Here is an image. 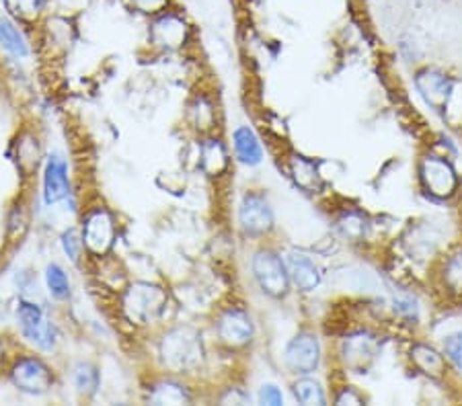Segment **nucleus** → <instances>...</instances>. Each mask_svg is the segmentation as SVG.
I'll use <instances>...</instances> for the list:
<instances>
[{"label":"nucleus","instance_id":"obj_1","mask_svg":"<svg viewBox=\"0 0 462 406\" xmlns=\"http://www.w3.org/2000/svg\"><path fill=\"white\" fill-rule=\"evenodd\" d=\"M417 181L423 195L433 202H448L458 194L460 177L448 156L425 152L417 162Z\"/></svg>","mask_w":462,"mask_h":406},{"label":"nucleus","instance_id":"obj_2","mask_svg":"<svg viewBox=\"0 0 462 406\" xmlns=\"http://www.w3.org/2000/svg\"><path fill=\"white\" fill-rule=\"evenodd\" d=\"M162 361L173 369H191L202 361L204 349L200 334L191 329H175L161 343Z\"/></svg>","mask_w":462,"mask_h":406},{"label":"nucleus","instance_id":"obj_3","mask_svg":"<svg viewBox=\"0 0 462 406\" xmlns=\"http://www.w3.org/2000/svg\"><path fill=\"white\" fill-rule=\"evenodd\" d=\"M167 306V294L151 283H134L124 296V310L132 323L148 324L162 315Z\"/></svg>","mask_w":462,"mask_h":406},{"label":"nucleus","instance_id":"obj_4","mask_svg":"<svg viewBox=\"0 0 462 406\" xmlns=\"http://www.w3.org/2000/svg\"><path fill=\"white\" fill-rule=\"evenodd\" d=\"M253 275L259 288L272 298H283L290 289V273L286 261L272 248H261L253 256Z\"/></svg>","mask_w":462,"mask_h":406},{"label":"nucleus","instance_id":"obj_5","mask_svg":"<svg viewBox=\"0 0 462 406\" xmlns=\"http://www.w3.org/2000/svg\"><path fill=\"white\" fill-rule=\"evenodd\" d=\"M417 95L423 99V103L430 107L433 113H446L448 103H450V97L454 92V78L446 74L444 70L440 68H423L419 70L414 78Z\"/></svg>","mask_w":462,"mask_h":406},{"label":"nucleus","instance_id":"obj_6","mask_svg":"<svg viewBox=\"0 0 462 406\" xmlns=\"http://www.w3.org/2000/svg\"><path fill=\"white\" fill-rule=\"evenodd\" d=\"M286 366L290 372L296 376H310L321 363V343H318L317 334L312 333H298L286 347Z\"/></svg>","mask_w":462,"mask_h":406},{"label":"nucleus","instance_id":"obj_7","mask_svg":"<svg viewBox=\"0 0 462 406\" xmlns=\"http://www.w3.org/2000/svg\"><path fill=\"white\" fill-rule=\"evenodd\" d=\"M380 345L379 339L370 333H353L345 337L344 345H341V359H344L345 367H350L355 374H366L370 366L379 358Z\"/></svg>","mask_w":462,"mask_h":406},{"label":"nucleus","instance_id":"obj_8","mask_svg":"<svg viewBox=\"0 0 462 406\" xmlns=\"http://www.w3.org/2000/svg\"><path fill=\"white\" fill-rule=\"evenodd\" d=\"M240 228L251 237H263L274 228L272 205L261 194H247L239 210Z\"/></svg>","mask_w":462,"mask_h":406},{"label":"nucleus","instance_id":"obj_9","mask_svg":"<svg viewBox=\"0 0 462 406\" xmlns=\"http://www.w3.org/2000/svg\"><path fill=\"white\" fill-rule=\"evenodd\" d=\"M19 323L23 334L41 349H52L56 345L54 324L44 316L38 306L23 302L19 306Z\"/></svg>","mask_w":462,"mask_h":406},{"label":"nucleus","instance_id":"obj_10","mask_svg":"<svg viewBox=\"0 0 462 406\" xmlns=\"http://www.w3.org/2000/svg\"><path fill=\"white\" fill-rule=\"evenodd\" d=\"M13 384L19 390L27 392V394H46L52 388V374L44 361L27 358L21 359L15 367H13Z\"/></svg>","mask_w":462,"mask_h":406},{"label":"nucleus","instance_id":"obj_11","mask_svg":"<svg viewBox=\"0 0 462 406\" xmlns=\"http://www.w3.org/2000/svg\"><path fill=\"white\" fill-rule=\"evenodd\" d=\"M253 320L240 308L226 310L218 320V337L226 347H245L253 341Z\"/></svg>","mask_w":462,"mask_h":406},{"label":"nucleus","instance_id":"obj_12","mask_svg":"<svg viewBox=\"0 0 462 406\" xmlns=\"http://www.w3.org/2000/svg\"><path fill=\"white\" fill-rule=\"evenodd\" d=\"M116 228H113V218L105 210L92 212L83 228V240L91 253L105 255L113 245Z\"/></svg>","mask_w":462,"mask_h":406},{"label":"nucleus","instance_id":"obj_13","mask_svg":"<svg viewBox=\"0 0 462 406\" xmlns=\"http://www.w3.org/2000/svg\"><path fill=\"white\" fill-rule=\"evenodd\" d=\"M409 359L419 374L428 376L430 380H442L446 377L450 363H448L444 351L428 343H414L409 349Z\"/></svg>","mask_w":462,"mask_h":406},{"label":"nucleus","instance_id":"obj_14","mask_svg":"<svg viewBox=\"0 0 462 406\" xmlns=\"http://www.w3.org/2000/svg\"><path fill=\"white\" fill-rule=\"evenodd\" d=\"M286 265H288L290 281L294 283L296 289L312 291L315 288H318V283H321V277H323L321 269H318L317 263L312 261L309 255L292 253L288 256Z\"/></svg>","mask_w":462,"mask_h":406},{"label":"nucleus","instance_id":"obj_15","mask_svg":"<svg viewBox=\"0 0 462 406\" xmlns=\"http://www.w3.org/2000/svg\"><path fill=\"white\" fill-rule=\"evenodd\" d=\"M70 183L66 175V165L64 160H60L58 156H52L48 160L46 167V177H44V197L46 203H58L64 197H68Z\"/></svg>","mask_w":462,"mask_h":406},{"label":"nucleus","instance_id":"obj_16","mask_svg":"<svg viewBox=\"0 0 462 406\" xmlns=\"http://www.w3.org/2000/svg\"><path fill=\"white\" fill-rule=\"evenodd\" d=\"M151 38L156 46L175 49L183 46V41L187 39V27L177 17H162L153 25Z\"/></svg>","mask_w":462,"mask_h":406},{"label":"nucleus","instance_id":"obj_17","mask_svg":"<svg viewBox=\"0 0 462 406\" xmlns=\"http://www.w3.org/2000/svg\"><path fill=\"white\" fill-rule=\"evenodd\" d=\"M234 151H237V156L240 159V162H245V165L248 167L261 165L263 148L257 134H255L251 127L243 125L234 132Z\"/></svg>","mask_w":462,"mask_h":406},{"label":"nucleus","instance_id":"obj_18","mask_svg":"<svg viewBox=\"0 0 462 406\" xmlns=\"http://www.w3.org/2000/svg\"><path fill=\"white\" fill-rule=\"evenodd\" d=\"M442 288L454 298H462V246L446 256L440 269Z\"/></svg>","mask_w":462,"mask_h":406},{"label":"nucleus","instance_id":"obj_19","mask_svg":"<svg viewBox=\"0 0 462 406\" xmlns=\"http://www.w3.org/2000/svg\"><path fill=\"white\" fill-rule=\"evenodd\" d=\"M290 170H292V177L298 187H302L304 191L321 189V175H318V170L312 160H307L304 156H294Z\"/></svg>","mask_w":462,"mask_h":406},{"label":"nucleus","instance_id":"obj_20","mask_svg":"<svg viewBox=\"0 0 462 406\" xmlns=\"http://www.w3.org/2000/svg\"><path fill=\"white\" fill-rule=\"evenodd\" d=\"M229 165V156H226L224 146L218 140H205L202 146V167L208 175L216 177Z\"/></svg>","mask_w":462,"mask_h":406},{"label":"nucleus","instance_id":"obj_21","mask_svg":"<svg viewBox=\"0 0 462 406\" xmlns=\"http://www.w3.org/2000/svg\"><path fill=\"white\" fill-rule=\"evenodd\" d=\"M292 392H294V398L301 404H307V406L327 404V396H325L323 386L309 376H302L301 380H296L292 386Z\"/></svg>","mask_w":462,"mask_h":406},{"label":"nucleus","instance_id":"obj_22","mask_svg":"<svg viewBox=\"0 0 462 406\" xmlns=\"http://www.w3.org/2000/svg\"><path fill=\"white\" fill-rule=\"evenodd\" d=\"M0 44H3L11 54H15V56L27 54L23 35H21L17 27L4 17H0Z\"/></svg>","mask_w":462,"mask_h":406},{"label":"nucleus","instance_id":"obj_23","mask_svg":"<svg viewBox=\"0 0 462 406\" xmlns=\"http://www.w3.org/2000/svg\"><path fill=\"white\" fill-rule=\"evenodd\" d=\"M151 401L156 404H183L189 401L187 392H185L179 384L173 382H162L159 386H154Z\"/></svg>","mask_w":462,"mask_h":406},{"label":"nucleus","instance_id":"obj_24","mask_svg":"<svg viewBox=\"0 0 462 406\" xmlns=\"http://www.w3.org/2000/svg\"><path fill=\"white\" fill-rule=\"evenodd\" d=\"M442 351L446 355L450 367L457 369L458 374H462V331L448 333L442 339Z\"/></svg>","mask_w":462,"mask_h":406},{"label":"nucleus","instance_id":"obj_25","mask_svg":"<svg viewBox=\"0 0 462 406\" xmlns=\"http://www.w3.org/2000/svg\"><path fill=\"white\" fill-rule=\"evenodd\" d=\"M46 281H48V289L49 294L58 300H64L70 294V283L68 277L64 273V269L60 265H49L46 271Z\"/></svg>","mask_w":462,"mask_h":406},{"label":"nucleus","instance_id":"obj_26","mask_svg":"<svg viewBox=\"0 0 462 406\" xmlns=\"http://www.w3.org/2000/svg\"><path fill=\"white\" fill-rule=\"evenodd\" d=\"M74 384L81 394H92L99 386L97 369L89 363H78L74 369Z\"/></svg>","mask_w":462,"mask_h":406},{"label":"nucleus","instance_id":"obj_27","mask_svg":"<svg viewBox=\"0 0 462 406\" xmlns=\"http://www.w3.org/2000/svg\"><path fill=\"white\" fill-rule=\"evenodd\" d=\"M341 230H344L345 237L350 238H362L366 234V218L362 216L360 212H350L345 213L344 220L339 222Z\"/></svg>","mask_w":462,"mask_h":406},{"label":"nucleus","instance_id":"obj_28","mask_svg":"<svg viewBox=\"0 0 462 406\" xmlns=\"http://www.w3.org/2000/svg\"><path fill=\"white\" fill-rule=\"evenodd\" d=\"M6 9L21 19H33L41 9V0H6Z\"/></svg>","mask_w":462,"mask_h":406},{"label":"nucleus","instance_id":"obj_29","mask_svg":"<svg viewBox=\"0 0 462 406\" xmlns=\"http://www.w3.org/2000/svg\"><path fill=\"white\" fill-rule=\"evenodd\" d=\"M259 402L269 404V406H280L283 404V394L282 390L274 386V384H263L259 390Z\"/></svg>","mask_w":462,"mask_h":406},{"label":"nucleus","instance_id":"obj_30","mask_svg":"<svg viewBox=\"0 0 462 406\" xmlns=\"http://www.w3.org/2000/svg\"><path fill=\"white\" fill-rule=\"evenodd\" d=\"M364 402H366V398L352 386L341 388L339 394L336 396V404H364Z\"/></svg>","mask_w":462,"mask_h":406},{"label":"nucleus","instance_id":"obj_31","mask_svg":"<svg viewBox=\"0 0 462 406\" xmlns=\"http://www.w3.org/2000/svg\"><path fill=\"white\" fill-rule=\"evenodd\" d=\"M62 242H64V251H66V255L70 256V259L76 263L78 261V248H81V240H78L76 232L70 230V232L64 234V240Z\"/></svg>","mask_w":462,"mask_h":406},{"label":"nucleus","instance_id":"obj_32","mask_svg":"<svg viewBox=\"0 0 462 406\" xmlns=\"http://www.w3.org/2000/svg\"><path fill=\"white\" fill-rule=\"evenodd\" d=\"M142 13H159L162 6L167 4V0H132Z\"/></svg>","mask_w":462,"mask_h":406}]
</instances>
